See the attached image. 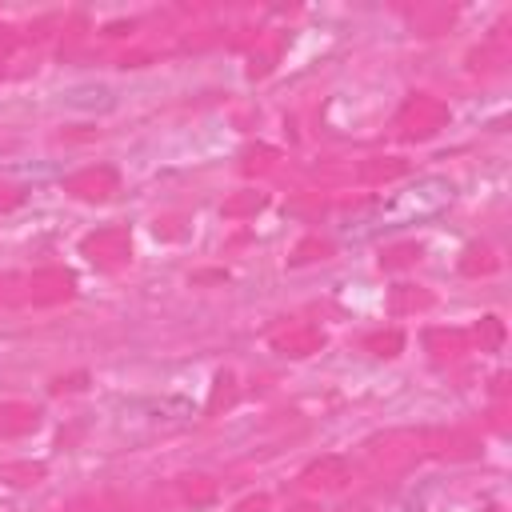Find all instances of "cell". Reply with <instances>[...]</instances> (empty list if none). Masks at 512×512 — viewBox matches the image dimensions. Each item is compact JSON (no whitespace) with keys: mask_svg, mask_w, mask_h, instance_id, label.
<instances>
[{"mask_svg":"<svg viewBox=\"0 0 512 512\" xmlns=\"http://www.w3.org/2000/svg\"><path fill=\"white\" fill-rule=\"evenodd\" d=\"M448 200H452V184L440 180V176H428V180H416L412 188H404L396 200H388V204H384V216H392V220L432 216V212H440Z\"/></svg>","mask_w":512,"mask_h":512,"instance_id":"cell-1","label":"cell"}]
</instances>
